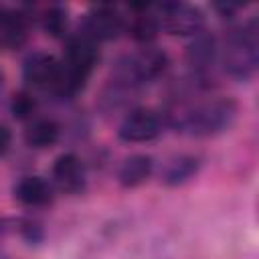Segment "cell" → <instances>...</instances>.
<instances>
[{"label": "cell", "instance_id": "ba28073f", "mask_svg": "<svg viewBox=\"0 0 259 259\" xmlns=\"http://www.w3.org/2000/svg\"><path fill=\"white\" fill-rule=\"evenodd\" d=\"M61 73V59L45 51H32L22 63V81L26 87L53 91Z\"/></svg>", "mask_w": 259, "mask_h": 259}, {"label": "cell", "instance_id": "277c9868", "mask_svg": "<svg viewBox=\"0 0 259 259\" xmlns=\"http://www.w3.org/2000/svg\"><path fill=\"white\" fill-rule=\"evenodd\" d=\"M154 12L160 20V28L172 36H194L204 30V12L186 2H162L154 4Z\"/></svg>", "mask_w": 259, "mask_h": 259}, {"label": "cell", "instance_id": "3957f363", "mask_svg": "<svg viewBox=\"0 0 259 259\" xmlns=\"http://www.w3.org/2000/svg\"><path fill=\"white\" fill-rule=\"evenodd\" d=\"M168 65H170V59L164 49L156 45L140 47L138 51L127 53L113 63L109 83L136 91L142 85H148L156 81L160 75H164Z\"/></svg>", "mask_w": 259, "mask_h": 259}, {"label": "cell", "instance_id": "7c38bea8", "mask_svg": "<svg viewBox=\"0 0 259 259\" xmlns=\"http://www.w3.org/2000/svg\"><path fill=\"white\" fill-rule=\"evenodd\" d=\"M30 16L22 8L0 6V47L20 49L28 38Z\"/></svg>", "mask_w": 259, "mask_h": 259}, {"label": "cell", "instance_id": "8fae6325", "mask_svg": "<svg viewBox=\"0 0 259 259\" xmlns=\"http://www.w3.org/2000/svg\"><path fill=\"white\" fill-rule=\"evenodd\" d=\"M12 194L26 208H42L55 200V186L42 176H22L14 184Z\"/></svg>", "mask_w": 259, "mask_h": 259}, {"label": "cell", "instance_id": "8992f818", "mask_svg": "<svg viewBox=\"0 0 259 259\" xmlns=\"http://www.w3.org/2000/svg\"><path fill=\"white\" fill-rule=\"evenodd\" d=\"M164 117L162 113L148 109V107H134L130 109L117 125V138L125 144H146L154 142L164 132Z\"/></svg>", "mask_w": 259, "mask_h": 259}, {"label": "cell", "instance_id": "ac0fdd59", "mask_svg": "<svg viewBox=\"0 0 259 259\" xmlns=\"http://www.w3.org/2000/svg\"><path fill=\"white\" fill-rule=\"evenodd\" d=\"M12 146V132L8 125L0 123V156H4Z\"/></svg>", "mask_w": 259, "mask_h": 259}, {"label": "cell", "instance_id": "9a60e30c", "mask_svg": "<svg viewBox=\"0 0 259 259\" xmlns=\"http://www.w3.org/2000/svg\"><path fill=\"white\" fill-rule=\"evenodd\" d=\"M200 158L192 154H180L172 158L162 172V182L166 186H182L188 180H192L200 172Z\"/></svg>", "mask_w": 259, "mask_h": 259}, {"label": "cell", "instance_id": "6da1fadb", "mask_svg": "<svg viewBox=\"0 0 259 259\" xmlns=\"http://www.w3.org/2000/svg\"><path fill=\"white\" fill-rule=\"evenodd\" d=\"M164 123L190 138H212L229 130L237 117V103L231 97L178 99L166 113Z\"/></svg>", "mask_w": 259, "mask_h": 259}, {"label": "cell", "instance_id": "e0dca14e", "mask_svg": "<svg viewBox=\"0 0 259 259\" xmlns=\"http://www.w3.org/2000/svg\"><path fill=\"white\" fill-rule=\"evenodd\" d=\"M36 107H38L36 97L28 89L16 91L10 97V113L18 121H30L34 117V113H36Z\"/></svg>", "mask_w": 259, "mask_h": 259}, {"label": "cell", "instance_id": "ffe728a7", "mask_svg": "<svg viewBox=\"0 0 259 259\" xmlns=\"http://www.w3.org/2000/svg\"><path fill=\"white\" fill-rule=\"evenodd\" d=\"M0 259H10V257H6V255H0Z\"/></svg>", "mask_w": 259, "mask_h": 259}, {"label": "cell", "instance_id": "2e32d148", "mask_svg": "<svg viewBox=\"0 0 259 259\" xmlns=\"http://www.w3.org/2000/svg\"><path fill=\"white\" fill-rule=\"evenodd\" d=\"M40 26L42 30L53 36V38H67V30H69V10L61 4H53L49 6L42 14H40Z\"/></svg>", "mask_w": 259, "mask_h": 259}, {"label": "cell", "instance_id": "52a82bcc", "mask_svg": "<svg viewBox=\"0 0 259 259\" xmlns=\"http://www.w3.org/2000/svg\"><path fill=\"white\" fill-rule=\"evenodd\" d=\"M125 18L127 16H123L119 8L109 6V4H99L85 12L79 32L89 36L97 45L109 42L125 32Z\"/></svg>", "mask_w": 259, "mask_h": 259}, {"label": "cell", "instance_id": "d6986e66", "mask_svg": "<svg viewBox=\"0 0 259 259\" xmlns=\"http://www.w3.org/2000/svg\"><path fill=\"white\" fill-rule=\"evenodd\" d=\"M2 83H4V75H2V71H0V89H2Z\"/></svg>", "mask_w": 259, "mask_h": 259}, {"label": "cell", "instance_id": "5bb4252c", "mask_svg": "<svg viewBox=\"0 0 259 259\" xmlns=\"http://www.w3.org/2000/svg\"><path fill=\"white\" fill-rule=\"evenodd\" d=\"M61 138V125L53 117H32L24 130V142L32 150L53 148Z\"/></svg>", "mask_w": 259, "mask_h": 259}, {"label": "cell", "instance_id": "7a4b0ae2", "mask_svg": "<svg viewBox=\"0 0 259 259\" xmlns=\"http://www.w3.org/2000/svg\"><path fill=\"white\" fill-rule=\"evenodd\" d=\"M219 59L225 73L237 81H249L259 67V28L251 18L225 34L219 45Z\"/></svg>", "mask_w": 259, "mask_h": 259}, {"label": "cell", "instance_id": "30bf717a", "mask_svg": "<svg viewBox=\"0 0 259 259\" xmlns=\"http://www.w3.org/2000/svg\"><path fill=\"white\" fill-rule=\"evenodd\" d=\"M132 16L125 18V32L142 47L154 45L158 34L162 32L160 20L154 12V4H132Z\"/></svg>", "mask_w": 259, "mask_h": 259}, {"label": "cell", "instance_id": "5b68a950", "mask_svg": "<svg viewBox=\"0 0 259 259\" xmlns=\"http://www.w3.org/2000/svg\"><path fill=\"white\" fill-rule=\"evenodd\" d=\"M184 61L190 69V79L196 87H208V75L219 61V40L212 32H198L190 38L184 51Z\"/></svg>", "mask_w": 259, "mask_h": 259}, {"label": "cell", "instance_id": "9c48e42d", "mask_svg": "<svg viewBox=\"0 0 259 259\" xmlns=\"http://www.w3.org/2000/svg\"><path fill=\"white\" fill-rule=\"evenodd\" d=\"M51 178H53V186L59 188L61 192L79 194L85 190L87 170H85L83 160L77 154L65 152L55 158L53 168H51Z\"/></svg>", "mask_w": 259, "mask_h": 259}, {"label": "cell", "instance_id": "4fadbf2b", "mask_svg": "<svg viewBox=\"0 0 259 259\" xmlns=\"http://www.w3.org/2000/svg\"><path fill=\"white\" fill-rule=\"evenodd\" d=\"M154 174V158L148 154H132L121 160L117 168V182L123 188H136L150 180Z\"/></svg>", "mask_w": 259, "mask_h": 259}]
</instances>
